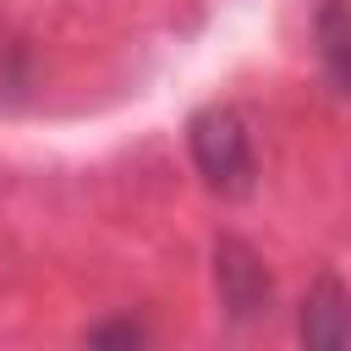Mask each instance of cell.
Listing matches in <instances>:
<instances>
[{
  "mask_svg": "<svg viewBox=\"0 0 351 351\" xmlns=\"http://www.w3.org/2000/svg\"><path fill=\"white\" fill-rule=\"evenodd\" d=\"M82 340H88V346H143V340H148V329H143V324H132V318H110V324H93Z\"/></svg>",
  "mask_w": 351,
  "mask_h": 351,
  "instance_id": "5",
  "label": "cell"
},
{
  "mask_svg": "<svg viewBox=\"0 0 351 351\" xmlns=\"http://www.w3.org/2000/svg\"><path fill=\"white\" fill-rule=\"evenodd\" d=\"M296 335H302V346H318V351H346L351 346V291L335 274H318L313 291L302 296Z\"/></svg>",
  "mask_w": 351,
  "mask_h": 351,
  "instance_id": "3",
  "label": "cell"
},
{
  "mask_svg": "<svg viewBox=\"0 0 351 351\" xmlns=\"http://www.w3.org/2000/svg\"><path fill=\"white\" fill-rule=\"evenodd\" d=\"M214 291H219V307L230 313V324L269 318V307H274V280L241 236L214 241Z\"/></svg>",
  "mask_w": 351,
  "mask_h": 351,
  "instance_id": "2",
  "label": "cell"
},
{
  "mask_svg": "<svg viewBox=\"0 0 351 351\" xmlns=\"http://www.w3.org/2000/svg\"><path fill=\"white\" fill-rule=\"evenodd\" d=\"M313 38H318L324 77L335 82V93L351 99V0H318V11H313Z\"/></svg>",
  "mask_w": 351,
  "mask_h": 351,
  "instance_id": "4",
  "label": "cell"
},
{
  "mask_svg": "<svg viewBox=\"0 0 351 351\" xmlns=\"http://www.w3.org/2000/svg\"><path fill=\"white\" fill-rule=\"evenodd\" d=\"M186 148L192 165L203 176L208 192L219 197H247L258 186V154H252V132L241 121L236 104H203L186 121Z\"/></svg>",
  "mask_w": 351,
  "mask_h": 351,
  "instance_id": "1",
  "label": "cell"
}]
</instances>
